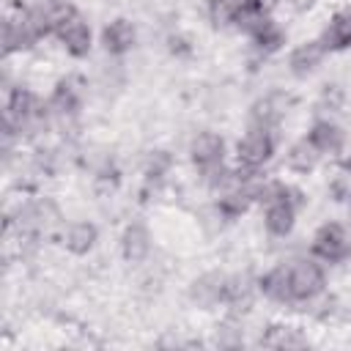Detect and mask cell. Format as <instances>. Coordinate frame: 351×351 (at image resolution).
Segmentation results:
<instances>
[{
    "mask_svg": "<svg viewBox=\"0 0 351 351\" xmlns=\"http://www.w3.org/2000/svg\"><path fill=\"white\" fill-rule=\"evenodd\" d=\"M47 22L58 30V36H60V41L69 47V52L71 55H85L88 52V44H90V33H88V25L69 8V5H63V8H55L49 16H47Z\"/></svg>",
    "mask_w": 351,
    "mask_h": 351,
    "instance_id": "1",
    "label": "cell"
},
{
    "mask_svg": "<svg viewBox=\"0 0 351 351\" xmlns=\"http://www.w3.org/2000/svg\"><path fill=\"white\" fill-rule=\"evenodd\" d=\"M313 250L324 261H340V258L348 255V239H346L340 225H324L318 230V236H315Z\"/></svg>",
    "mask_w": 351,
    "mask_h": 351,
    "instance_id": "2",
    "label": "cell"
},
{
    "mask_svg": "<svg viewBox=\"0 0 351 351\" xmlns=\"http://www.w3.org/2000/svg\"><path fill=\"white\" fill-rule=\"evenodd\" d=\"M324 274L315 263H299L291 266V299H310L321 291Z\"/></svg>",
    "mask_w": 351,
    "mask_h": 351,
    "instance_id": "3",
    "label": "cell"
},
{
    "mask_svg": "<svg viewBox=\"0 0 351 351\" xmlns=\"http://www.w3.org/2000/svg\"><path fill=\"white\" fill-rule=\"evenodd\" d=\"M271 156V140L263 132H252L239 143V162L247 167H258Z\"/></svg>",
    "mask_w": 351,
    "mask_h": 351,
    "instance_id": "4",
    "label": "cell"
},
{
    "mask_svg": "<svg viewBox=\"0 0 351 351\" xmlns=\"http://www.w3.org/2000/svg\"><path fill=\"white\" fill-rule=\"evenodd\" d=\"M192 159H195L197 167L211 173L222 162V140L217 134H200L192 145Z\"/></svg>",
    "mask_w": 351,
    "mask_h": 351,
    "instance_id": "5",
    "label": "cell"
},
{
    "mask_svg": "<svg viewBox=\"0 0 351 351\" xmlns=\"http://www.w3.org/2000/svg\"><path fill=\"white\" fill-rule=\"evenodd\" d=\"M291 225H293V206L285 197V189H277V200L266 211V228L274 236H285L291 230Z\"/></svg>",
    "mask_w": 351,
    "mask_h": 351,
    "instance_id": "6",
    "label": "cell"
},
{
    "mask_svg": "<svg viewBox=\"0 0 351 351\" xmlns=\"http://www.w3.org/2000/svg\"><path fill=\"white\" fill-rule=\"evenodd\" d=\"M261 291H263L269 299L288 302V299H291V266H277V269H271V271L261 280Z\"/></svg>",
    "mask_w": 351,
    "mask_h": 351,
    "instance_id": "7",
    "label": "cell"
},
{
    "mask_svg": "<svg viewBox=\"0 0 351 351\" xmlns=\"http://www.w3.org/2000/svg\"><path fill=\"white\" fill-rule=\"evenodd\" d=\"M132 41H134V30H132V25L123 22V19L112 22V25L104 30V44H107L110 52H123V49L132 47Z\"/></svg>",
    "mask_w": 351,
    "mask_h": 351,
    "instance_id": "8",
    "label": "cell"
},
{
    "mask_svg": "<svg viewBox=\"0 0 351 351\" xmlns=\"http://www.w3.org/2000/svg\"><path fill=\"white\" fill-rule=\"evenodd\" d=\"M310 145L315 151H335L340 145V132L332 123H315L310 132Z\"/></svg>",
    "mask_w": 351,
    "mask_h": 351,
    "instance_id": "9",
    "label": "cell"
},
{
    "mask_svg": "<svg viewBox=\"0 0 351 351\" xmlns=\"http://www.w3.org/2000/svg\"><path fill=\"white\" fill-rule=\"evenodd\" d=\"M145 252H148V236H145V230L137 228V225L129 228L126 236H123V255L129 261H140Z\"/></svg>",
    "mask_w": 351,
    "mask_h": 351,
    "instance_id": "10",
    "label": "cell"
},
{
    "mask_svg": "<svg viewBox=\"0 0 351 351\" xmlns=\"http://www.w3.org/2000/svg\"><path fill=\"white\" fill-rule=\"evenodd\" d=\"M326 47L329 49H340V47H348L351 44V16H337L329 30H326Z\"/></svg>",
    "mask_w": 351,
    "mask_h": 351,
    "instance_id": "11",
    "label": "cell"
},
{
    "mask_svg": "<svg viewBox=\"0 0 351 351\" xmlns=\"http://www.w3.org/2000/svg\"><path fill=\"white\" fill-rule=\"evenodd\" d=\"M93 239H96V228L88 225V222H80V225H74V228L69 230L66 244H69V250H74V252H88L90 244H93Z\"/></svg>",
    "mask_w": 351,
    "mask_h": 351,
    "instance_id": "12",
    "label": "cell"
},
{
    "mask_svg": "<svg viewBox=\"0 0 351 351\" xmlns=\"http://www.w3.org/2000/svg\"><path fill=\"white\" fill-rule=\"evenodd\" d=\"M321 52H324V47H318V44H304V47H299V49L293 52V58H291L293 71H307V69H313V66L318 63Z\"/></svg>",
    "mask_w": 351,
    "mask_h": 351,
    "instance_id": "13",
    "label": "cell"
},
{
    "mask_svg": "<svg viewBox=\"0 0 351 351\" xmlns=\"http://www.w3.org/2000/svg\"><path fill=\"white\" fill-rule=\"evenodd\" d=\"M30 110H33V96L27 90H16L8 101V121H14V118L25 121L30 115Z\"/></svg>",
    "mask_w": 351,
    "mask_h": 351,
    "instance_id": "14",
    "label": "cell"
},
{
    "mask_svg": "<svg viewBox=\"0 0 351 351\" xmlns=\"http://www.w3.org/2000/svg\"><path fill=\"white\" fill-rule=\"evenodd\" d=\"M250 33H252V36H255V41H258L261 47H266V49H274V47L280 44V38H282V36H280V30H277L269 19H263V22H261L255 30H250Z\"/></svg>",
    "mask_w": 351,
    "mask_h": 351,
    "instance_id": "15",
    "label": "cell"
},
{
    "mask_svg": "<svg viewBox=\"0 0 351 351\" xmlns=\"http://www.w3.org/2000/svg\"><path fill=\"white\" fill-rule=\"evenodd\" d=\"M266 346H302V337H296L288 329H271V335L263 337Z\"/></svg>",
    "mask_w": 351,
    "mask_h": 351,
    "instance_id": "16",
    "label": "cell"
},
{
    "mask_svg": "<svg viewBox=\"0 0 351 351\" xmlns=\"http://www.w3.org/2000/svg\"><path fill=\"white\" fill-rule=\"evenodd\" d=\"M313 151H315V148H313V145H307V143H304V145H296V148H293V154H291V165H293V167H299V170H307V167L313 165V159H315V154H313Z\"/></svg>",
    "mask_w": 351,
    "mask_h": 351,
    "instance_id": "17",
    "label": "cell"
},
{
    "mask_svg": "<svg viewBox=\"0 0 351 351\" xmlns=\"http://www.w3.org/2000/svg\"><path fill=\"white\" fill-rule=\"evenodd\" d=\"M52 104H55L58 110H69V107L74 104V99H71V90H69V85H60V88H58V93H55Z\"/></svg>",
    "mask_w": 351,
    "mask_h": 351,
    "instance_id": "18",
    "label": "cell"
}]
</instances>
